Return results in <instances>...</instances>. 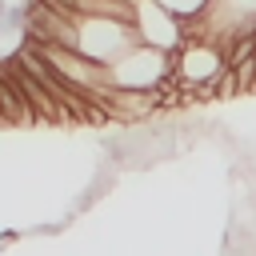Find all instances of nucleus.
Listing matches in <instances>:
<instances>
[{
	"instance_id": "f257e3e1",
	"label": "nucleus",
	"mask_w": 256,
	"mask_h": 256,
	"mask_svg": "<svg viewBox=\"0 0 256 256\" xmlns=\"http://www.w3.org/2000/svg\"><path fill=\"white\" fill-rule=\"evenodd\" d=\"M28 24V4H8L4 8V32H24Z\"/></svg>"
},
{
	"instance_id": "7ed1b4c3",
	"label": "nucleus",
	"mask_w": 256,
	"mask_h": 256,
	"mask_svg": "<svg viewBox=\"0 0 256 256\" xmlns=\"http://www.w3.org/2000/svg\"><path fill=\"white\" fill-rule=\"evenodd\" d=\"M0 36H4V20H0Z\"/></svg>"
},
{
	"instance_id": "f03ea898",
	"label": "nucleus",
	"mask_w": 256,
	"mask_h": 256,
	"mask_svg": "<svg viewBox=\"0 0 256 256\" xmlns=\"http://www.w3.org/2000/svg\"><path fill=\"white\" fill-rule=\"evenodd\" d=\"M4 8H8V0H0V20H4Z\"/></svg>"
}]
</instances>
